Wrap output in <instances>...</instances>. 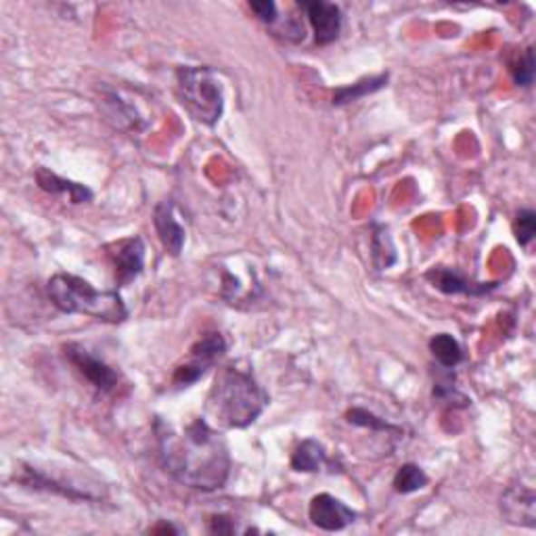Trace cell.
I'll use <instances>...</instances> for the list:
<instances>
[{"instance_id": "3", "label": "cell", "mask_w": 536, "mask_h": 536, "mask_svg": "<svg viewBox=\"0 0 536 536\" xmlns=\"http://www.w3.org/2000/svg\"><path fill=\"white\" fill-rule=\"evenodd\" d=\"M46 294L65 315H86L110 325H120L128 318V308L118 291L97 289L83 277L70 273L53 275L46 283Z\"/></svg>"}, {"instance_id": "13", "label": "cell", "mask_w": 536, "mask_h": 536, "mask_svg": "<svg viewBox=\"0 0 536 536\" xmlns=\"http://www.w3.org/2000/svg\"><path fill=\"white\" fill-rule=\"evenodd\" d=\"M327 465V451L318 440H304L291 454V470L302 473H315Z\"/></svg>"}, {"instance_id": "16", "label": "cell", "mask_w": 536, "mask_h": 536, "mask_svg": "<svg viewBox=\"0 0 536 536\" xmlns=\"http://www.w3.org/2000/svg\"><path fill=\"white\" fill-rule=\"evenodd\" d=\"M430 352L444 369H454L463 361V348L451 334H438L430 339Z\"/></svg>"}, {"instance_id": "7", "label": "cell", "mask_w": 536, "mask_h": 536, "mask_svg": "<svg viewBox=\"0 0 536 536\" xmlns=\"http://www.w3.org/2000/svg\"><path fill=\"white\" fill-rule=\"evenodd\" d=\"M308 518L317 528H321L325 532H339L344 528L356 521V512L350 509L344 501L336 499L334 494L321 492L317 497H312L308 507Z\"/></svg>"}, {"instance_id": "9", "label": "cell", "mask_w": 536, "mask_h": 536, "mask_svg": "<svg viewBox=\"0 0 536 536\" xmlns=\"http://www.w3.org/2000/svg\"><path fill=\"white\" fill-rule=\"evenodd\" d=\"M501 513L509 524L534 528L536 526V492L532 486L513 484L509 486L501 499Z\"/></svg>"}, {"instance_id": "20", "label": "cell", "mask_w": 536, "mask_h": 536, "mask_svg": "<svg viewBox=\"0 0 536 536\" xmlns=\"http://www.w3.org/2000/svg\"><path fill=\"white\" fill-rule=\"evenodd\" d=\"M512 76H513V83L521 88L532 86V83H534V49L532 46H528V49L524 51V55L515 61L513 67H512Z\"/></svg>"}, {"instance_id": "8", "label": "cell", "mask_w": 536, "mask_h": 536, "mask_svg": "<svg viewBox=\"0 0 536 536\" xmlns=\"http://www.w3.org/2000/svg\"><path fill=\"white\" fill-rule=\"evenodd\" d=\"M297 6L307 13V19L312 32H315V43L321 46H327L336 43L342 32V9L334 3H325V0H312V3H297Z\"/></svg>"}, {"instance_id": "11", "label": "cell", "mask_w": 536, "mask_h": 536, "mask_svg": "<svg viewBox=\"0 0 536 536\" xmlns=\"http://www.w3.org/2000/svg\"><path fill=\"white\" fill-rule=\"evenodd\" d=\"M425 279L430 281L438 291H443L446 296H484L488 291L497 287V283H473L465 279L459 270L449 268V267H434L425 273Z\"/></svg>"}, {"instance_id": "5", "label": "cell", "mask_w": 536, "mask_h": 536, "mask_svg": "<svg viewBox=\"0 0 536 536\" xmlns=\"http://www.w3.org/2000/svg\"><path fill=\"white\" fill-rule=\"evenodd\" d=\"M63 355L94 390L103 392V395L115 390V385L120 382L118 373H115L103 358L94 356L91 350H86L83 344L63 346Z\"/></svg>"}, {"instance_id": "21", "label": "cell", "mask_w": 536, "mask_h": 536, "mask_svg": "<svg viewBox=\"0 0 536 536\" xmlns=\"http://www.w3.org/2000/svg\"><path fill=\"white\" fill-rule=\"evenodd\" d=\"M513 233H515V239L521 248H526L528 243L534 239L536 235V214L532 210H520L518 216H515L513 220Z\"/></svg>"}, {"instance_id": "14", "label": "cell", "mask_w": 536, "mask_h": 536, "mask_svg": "<svg viewBox=\"0 0 536 536\" xmlns=\"http://www.w3.org/2000/svg\"><path fill=\"white\" fill-rule=\"evenodd\" d=\"M103 103L107 105L105 110V120H110L115 128H131V131H139V128H145V122L141 120L137 107L128 105L126 101L118 97V93L107 91L103 97Z\"/></svg>"}, {"instance_id": "24", "label": "cell", "mask_w": 536, "mask_h": 536, "mask_svg": "<svg viewBox=\"0 0 536 536\" xmlns=\"http://www.w3.org/2000/svg\"><path fill=\"white\" fill-rule=\"evenodd\" d=\"M210 531L219 534H230L235 532V526L230 524V520L225 518V515H214V518L210 520Z\"/></svg>"}, {"instance_id": "12", "label": "cell", "mask_w": 536, "mask_h": 536, "mask_svg": "<svg viewBox=\"0 0 536 536\" xmlns=\"http://www.w3.org/2000/svg\"><path fill=\"white\" fill-rule=\"evenodd\" d=\"M36 182L43 191L51 195H67V200L72 203H88L93 201V191L86 185H80V182L61 179L55 172L46 168H38L36 172Z\"/></svg>"}, {"instance_id": "23", "label": "cell", "mask_w": 536, "mask_h": 536, "mask_svg": "<svg viewBox=\"0 0 536 536\" xmlns=\"http://www.w3.org/2000/svg\"><path fill=\"white\" fill-rule=\"evenodd\" d=\"M249 9L256 13V17L260 19V22L270 28L277 22V17H279V6H277L273 0H260V3H249Z\"/></svg>"}, {"instance_id": "22", "label": "cell", "mask_w": 536, "mask_h": 536, "mask_svg": "<svg viewBox=\"0 0 536 536\" xmlns=\"http://www.w3.org/2000/svg\"><path fill=\"white\" fill-rule=\"evenodd\" d=\"M346 417H348V422L352 425L367 427V430H373V432H392L395 430V427H392L388 422H384V419L373 415V413H369L367 409H358V406H355V409H350L348 413H346Z\"/></svg>"}, {"instance_id": "6", "label": "cell", "mask_w": 536, "mask_h": 536, "mask_svg": "<svg viewBox=\"0 0 536 536\" xmlns=\"http://www.w3.org/2000/svg\"><path fill=\"white\" fill-rule=\"evenodd\" d=\"M107 256H110L115 283L120 287L131 285L145 268V243L141 237H128L107 246Z\"/></svg>"}, {"instance_id": "17", "label": "cell", "mask_w": 536, "mask_h": 536, "mask_svg": "<svg viewBox=\"0 0 536 536\" xmlns=\"http://www.w3.org/2000/svg\"><path fill=\"white\" fill-rule=\"evenodd\" d=\"M427 476L422 467L415 465V463H404L398 467L395 480H392V486H395V491L398 494H413L417 491H422V488L427 486Z\"/></svg>"}, {"instance_id": "19", "label": "cell", "mask_w": 536, "mask_h": 536, "mask_svg": "<svg viewBox=\"0 0 536 536\" xmlns=\"http://www.w3.org/2000/svg\"><path fill=\"white\" fill-rule=\"evenodd\" d=\"M385 254H390L392 258H396L395 243H392V239H390L388 229L377 227L375 233H373V260H375V267L379 270L392 267V264L388 262V258H385Z\"/></svg>"}, {"instance_id": "18", "label": "cell", "mask_w": 536, "mask_h": 536, "mask_svg": "<svg viewBox=\"0 0 536 536\" xmlns=\"http://www.w3.org/2000/svg\"><path fill=\"white\" fill-rule=\"evenodd\" d=\"M225 352H227L225 337H222L220 334H208L193 346L191 358H195V361H200L203 365H208V367H212V365L219 361Z\"/></svg>"}, {"instance_id": "10", "label": "cell", "mask_w": 536, "mask_h": 536, "mask_svg": "<svg viewBox=\"0 0 536 536\" xmlns=\"http://www.w3.org/2000/svg\"><path fill=\"white\" fill-rule=\"evenodd\" d=\"M153 227H155V233L160 237L161 246L166 249V254L180 256L187 241V233H185V227L180 225L179 219H176L172 201L164 200L155 206Z\"/></svg>"}, {"instance_id": "1", "label": "cell", "mask_w": 536, "mask_h": 536, "mask_svg": "<svg viewBox=\"0 0 536 536\" xmlns=\"http://www.w3.org/2000/svg\"><path fill=\"white\" fill-rule=\"evenodd\" d=\"M160 459L166 473L179 484L201 492L220 491L230 476V451L219 427L193 419L185 427H174L166 419L155 422Z\"/></svg>"}, {"instance_id": "15", "label": "cell", "mask_w": 536, "mask_h": 536, "mask_svg": "<svg viewBox=\"0 0 536 536\" xmlns=\"http://www.w3.org/2000/svg\"><path fill=\"white\" fill-rule=\"evenodd\" d=\"M390 76L388 73H379V76H371V78H363L355 83L352 86H344V88H337L336 94H334V105H348V103H355V101L367 97V94H373L377 91H382V88L388 84Z\"/></svg>"}, {"instance_id": "2", "label": "cell", "mask_w": 536, "mask_h": 536, "mask_svg": "<svg viewBox=\"0 0 536 536\" xmlns=\"http://www.w3.org/2000/svg\"><path fill=\"white\" fill-rule=\"evenodd\" d=\"M270 403L268 392L252 371L227 365L216 373L206 398V419L220 430H243L262 415Z\"/></svg>"}, {"instance_id": "4", "label": "cell", "mask_w": 536, "mask_h": 536, "mask_svg": "<svg viewBox=\"0 0 536 536\" xmlns=\"http://www.w3.org/2000/svg\"><path fill=\"white\" fill-rule=\"evenodd\" d=\"M176 97L195 122L216 126L225 113V93L216 73L206 65L176 70Z\"/></svg>"}]
</instances>
